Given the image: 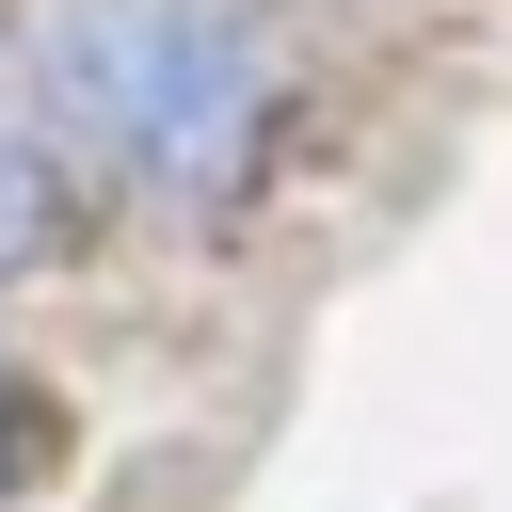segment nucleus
<instances>
[{
	"label": "nucleus",
	"mask_w": 512,
	"mask_h": 512,
	"mask_svg": "<svg viewBox=\"0 0 512 512\" xmlns=\"http://www.w3.org/2000/svg\"><path fill=\"white\" fill-rule=\"evenodd\" d=\"M48 128L144 192H224L272 128V48L224 0H80L48 16Z\"/></svg>",
	"instance_id": "nucleus-1"
},
{
	"label": "nucleus",
	"mask_w": 512,
	"mask_h": 512,
	"mask_svg": "<svg viewBox=\"0 0 512 512\" xmlns=\"http://www.w3.org/2000/svg\"><path fill=\"white\" fill-rule=\"evenodd\" d=\"M16 480H32V400L0 384V496H16Z\"/></svg>",
	"instance_id": "nucleus-3"
},
{
	"label": "nucleus",
	"mask_w": 512,
	"mask_h": 512,
	"mask_svg": "<svg viewBox=\"0 0 512 512\" xmlns=\"http://www.w3.org/2000/svg\"><path fill=\"white\" fill-rule=\"evenodd\" d=\"M48 240H64V176H48V144H32L16 112H0V288H16V272L48 256Z\"/></svg>",
	"instance_id": "nucleus-2"
}]
</instances>
